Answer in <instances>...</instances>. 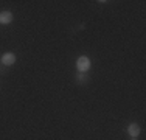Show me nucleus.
<instances>
[{"label":"nucleus","mask_w":146,"mask_h":140,"mask_svg":"<svg viewBox=\"0 0 146 140\" xmlns=\"http://www.w3.org/2000/svg\"><path fill=\"white\" fill-rule=\"evenodd\" d=\"M90 67H92V62H90V59L87 56H79L76 59V69H78L79 73H87Z\"/></svg>","instance_id":"1"},{"label":"nucleus","mask_w":146,"mask_h":140,"mask_svg":"<svg viewBox=\"0 0 146 140\" xmlns=\"http://www.w3.org/2000/svg\"><path fill=\"white\" fill-rule=\"evenodd\" d=\"M2 64L3 65H14V62H16V55L14 53H11V51H6V53H3V56H2Z\"/></svg>","instance_id":"2"},{"label":"nucleus","mask_w":146,"mask_h":140,"mask_svg":"<svg viewBox=\"0 0 146 140\" xmlns=\"http://www.w3.org/2000/svg\"><path fill=\"white\" fill-rule=\"evenodd\" d=\"M14 16H13L11 11H2L0 13V25H9L13 22Z\"/></svg>","instance_id":"3"},{"label":"nucleus","mask_w":146,"mask_h":140,"mask_svg":"<svg viewBox=\"0 0 146 140\" xmlns=\"http://www.w3.org/2000/svg\"><path fill=\"white\" fill-rule=\"evenodd\" d=\"M140 132H141V128L138 126L137 123H131L129 126H127V134L131 135V137H134V139H138V135H140Z\"/></svg>","instance_id":"4"},{"label":"nucleus","mask_w":146,"mask_h":140,"mask_svg":"<svg viewBox=\"0 0 146 140\" xmlns=\"http://www.w3.org/2000/svg\"><path fill=\"white\" fill-rule=\"evenodd\" d=\"M76 78H78V81H79V83H84L86 79H87V76H86L84 73H78V76H76Z\"/></svg>","instance_id":"5"},{"label":"nucleus","mask_w":146,"mask_h":140,"mask_svg":"<svg viewBox=\"0 0 146 140\" xmlns=\"http://www.w3.org/2000/svg\"><path fill=\"white\" fill-rule=\"evenodd\" d=\"M131 140H137V139H134V137H132V139H131Z\"/></svg>","instance_id":"6"}]
</instances>
